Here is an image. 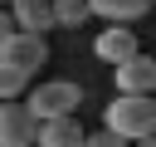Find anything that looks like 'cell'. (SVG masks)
<instances>
[{"label": "cell", "mask_w": 156, "mask_h": 147, "mask_svg": "<svg viewBox=\"0 0 156 147\" xmlns=\"http://www.w3.org/2000/svg\"><path fill=\"white\" fill-rule=\"evenodd\" d=\"M102 127L117 132L122 142H146L156 137V93H117L102 108Z\"/></svg>", "instance_id": "obj_1"}, {"label": "cell", "mask_w": 156, "mask_h": 147, "mask_svg": "<svg viewBox=\"0 0 156 147\" xmlns=\"http://www.w3.org/2000/svg\"><path fill=\"white\" fill-rule=\"evenodd\" d=\"M15 29H20V24H15V15H10V5H0V44H5V39H10Z\"/></svg>", "instance_id": "obj_13"}, {"label": "cell", "mask_w": 156, "mask_h": 147, "mask_svg": "<svg viewBox=\"0 0 156 147\" xmlns=\"http://www.w3.org/2000/svg\"><path fill=\"white\" fill-rule=\"evenodd\" d=\"M29 88H34V83H29V74H24V69L0 64V103H20Z\"/></svg>", "instance_id": "obj_10"}, {"label": "cell", "mask_w": 156, "mask_h": 147, "mask_svg": "<svg viewBox=\"0 0 156 147\" xmlns=\"http://www.w3.org/2000/svg\"><path fill=\"white\" fill-rule=\"evenodd\" d=\"M54 20H58V29H78L93 20V5L88 0H54Z\"/></svg>", "instance_id": "obj_11"}, {"label": "cell", "mask_w": 156, "mask_h": 147, "mask_svg": "<svg viewBox=\"0 0 156 147\" xmlns=\"http://www.w3.org/2000/svg\"><path fill=\"white\" fill-rule=\"evenodd\" d=\"M93 54L102 59V64H127V59H136L141 49H136V34H132V24H102V34L93 39Z\"/></svg>", "instance_id": "obj_5"}, {"label": "cell", "mask_w": 156, "mask_h": 147, "mask_svg": "<svg viewBox=\"0 0 156 147\" xmlns=\"http://www.w3.org/2000/svg\"><path fill=\"white\" fill-rule=\"evenodd\" d=\"M88 132H83V123H78V113L73 118H49V123H39V147H78Z\"/></svg>", "instance_id": "obj_9"}, {"label": "cell", "mask_w": 156, "mask_h": 147, "mask_svg": "<svg viewBox=\"0 0 156 147\" xmlns=\"http://www.w3.org/2000/svg\"><path fill=\"white\" fill-rule=\"evenodd\" d=\"M88 5H93V20L102 24H136L151 10V0H88Z\"/></svg>", "instance_id": "obj_8"}, {"label": "cell", "mask_w": 156, "mask_h": 147, "mask_svg": "<svg viewBox=\"0 0 156 147\" xmlns=\"http://www.w3.org/2000/svg\"><path fill=\"white\" fill-rule=\"evenodd\" d=\"M132 147H156V137H146V142H132Z\"/></svg>", "instance_id": "obj_14"}, {"label": "cell", "mask_w": 156, "mask_h": 147, "mask_svg": "<svg viewBox=\"0 0 156 147\" xmlns=\"http://www.w3.org/2000/svg\"><path fill=\"white\" fill-rule=\"evenodd\" d=\"M0 5H10V0H0Z\"/></svg>", "instance_id": "obj_15"}, {"label": "cell", "mask_w": 156, "mask_h": 147, "mask_svg": "<svg viewBox=\"0 0 156 147\" xmlns=\"http://www.w3.org/2000/svg\"><path fill=\"white\" fill-rule=\"evenodd\" d=\"M151 5H156V0H151Z\"/></svg>", "instance_id": "obj_16"}, {"label": "cell", "mask_w": 156, "mask_h": 147, "mask_svg": "<svg viewBox=\"0 0 156 147\" xmlns=\"http://www.w3.org/2000/svg\"><path fill=\"white\" fill-rule=\"evenodd\" d=\"M78 147H132V142H122L117 132H107V127H98V132H88Z\"/></svg>", "instance_id": "obj_12"}, {"label": "cell", "mask_w": 156, "mask_h": 147, "mask_svg": "<svg viewBox=\"0 0 156 147\" xmlns=\"http://www.w3.org/2000/svg\"><path fill=\"white\" fill-rule=\"evenodd\" d=\"M24 108H29L39 123H49V118H73V113L83 108V88H78L73 78H44V83H34V88L24 93Z\"/></svg>", "instance_id": "obj_2"}, {"label": "cell", "mask_w": 156, "mask_h": 147, "mask_svg": "<svg viewBox=\"0 0 156 147\" xmlns=\"http://www.w3.org/2000/svg\"><path fill=\"white\" fill-rule=\"evenodd\" d=\"M39 142V118L24 103H0V147H34Z\"/></svg>", "instance_id": "obj_4"}, {"label": "cell", "mask_w": 156, "mask_h": 147, "mask_svg": "<svg viewBox=\"0 0 156 147\" xmlns=\"http://www.w3.org/2000/svg\"><path fill=\"white\" fill-rule=\"evenodd\" d=\"M0 64H15V69H24V74L34 78L39 64H49V39H44V34H29V29H15V34L0 44Z\"/></svg>", "instance_id": "obj_3"}, {"label": "cell", "mask_w": 156, "mask_h": 147, "mask_svg": "<svg viewBox=\"0 0 156 147\" xmlns=\"http://www.w3.org/2000/svg\"><path fill=\"white\" fill-rule=\"evenodd\" d=\"M10 15H15V24L29 29V34L58 29V20H54V0H10Z\"/></svg>", "instance_id": "obj_7"}, {"label": "cell", "mask_w": 156, "mask_h": 147, "mask_svg": "<svg viewBox=\"0 0 156 147\" xmlns=\"http://www.w3.org/2000/svg\"><path fill=\"white\" fill-rule=\"evenodd\" d=\"M112 78H117V93H156V54H136L117 64Z\"/></svg>", "instance_id": "obj_6"}]
</instances>
